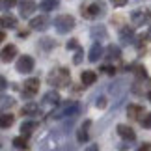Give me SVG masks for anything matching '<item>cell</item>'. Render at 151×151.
I'll use <instances>...</instances> for the list:
<instances>
[{
	"label": "cell",
	"instance_id": "1",
	"mask_svg": "<svg viewBox=\"0 0 151 151\" xmlns=\"http://www.w3.org/2000/svg\"><path fill=\"white\" fill-rule=\"evenodd\" d=\"M47 82L50 86H54V88H67V86L71 84V73H69V69H65V67H56L49 73Z\"/></svg>",
	"mask_w": 151,
	"mask_h": 151
},
{
	"label": "cell",
	"instance_id": "2",
	"mask_svg": "<svg viewBox=\"0 0 151 151\" xmlns=\"http://www.w3.org/2000/svg\"><path fill=\"white\" fill-rule=\"evenodd\" d=\"M78 112H80V104L75 101H67L56 114L52 112L50 118H56V119L58 118H75V116H78Z\"/></svg>",
	"mask_w": 151,
	"mask_h": 151
},
{
	"label": "cell",
	"instance_id": "3",
	"mask_svg": "<svg viewBox=\"0 0 151 151\" xmlns=\"http://www.w3.org/2000/svg\"><path fill=\"white\" fill-rule=\"evenodd\" d=\"M54 28L60 34H67L75 28V17L73 15H58L54 19Z\"/></svg>",
	"mask_w": 151,
	"mask_h": 151
},
{
	"label": "cell",
	"instance_id": "4",
	"mask_svg": "<svg viewBox=\"0 0 151 151\" xmlns=\"http://www.w3.org/2000/svg\"><path fill=\"white\" fill-rule=\"evenodd\" d=\"M82 17L86 19H97V17H101L104 13V4L103 2H93L90 6H82Z\"/></svg>",
	"mask_w": 151,
	"mask_h": 151
},
{
	"label": "cell",
	"instance_id": "5",
	"mask_svg": "<svg viewBox=\"0 0 151 151\" xmlns=\"http://www.w3.org/2000/svg\"><path fill=\"white\" fill-rule=\"evenodd\" d=\"M37 91H39V78H28V80H24V84H22V97L30 99V97H34Z\"/></svg>",
	"mask_w": 151,
	"mask_h": 151
},
{
	"label": "cell",
	"instance_id": "6",
	"mask_svg": "<svg viewBox=\"0 0 151 151\" xmlns=\"http://www.w3.org/2000/svg\"><path fill=\"white\" fill-rule=\"evenodd\" d=\"M17 71L19 73H32L34 71V58L32 56H21L19 60H17Z\"/></svg>",
	"mask_w": 151,
	"mask_h": 151
},
{
	"label": "cell",
	"instance_id": "7",
	"mask_svg": "<svg viewBox=\"0 0 151 151\" xmlns=\"http://www.w3.org/2000/svg\"><path fill=\"white\" fill-rule=\"evenodd\" d=\"M149 19H151V11L149 9H136V11H132V15H131V21L134 22L136 26L146 24Z\"/></svg>",
	"mask_w": 151,
	"mask_h": 151
},
{
	"label": "cell",
	"instance_id": "8",
	"mask_svg": "<svg viewBox=\"0 0 151 151\" xmlns=\"http://www.w3.org/2000/svg\"><path fill=\"white\" fill-rule=\"evenodd\" d=\"M50 24V21H49V17L47 15H39V17H34V19L30 21V28L32 30H37V32H43V30H47Z\"/></svg>",
	"mask_w": 151,
	"mask_h": 151
},
{
	"label": "cell",
	"instance_id": "9",
	"mask_svg": "<svg viewBox=\"0 0 151 151\" xmlns=\"http://www.w3.org/2000/svg\"><path fill=\"white\" fill-rule=\"evenodd\" d=\"M36 2H34V0H21L19 2V13H21V17H30L34 11H36Z\"/></svg>",
	"mask_w": 151,
	"mask_h": 151
},
{
	"label": "cell",
	"instance_id": "10",
	"mask_svg": "<svg viewBox=\"0 0 151 151\" xmlns=\"http://www.w3.org/2000/svg\"><path fill=\"white\" fill-rule=\"evenodd\" d=\"M116 131H118V134L123 138V140H127V142H132L136 138V132L132 131V127L125 125V123H119L118 127H116Z\"/></svg>",
	"mask_w": 151,
	"mask_h": 151
},
{
	"label": "cell",
	"instance_id": "11",
	"mask_svg": "<svg viewBox=\"0 0 151 151\" xmlns=\"http://www.w3.org/2000/svg\"><path fill=\"white\" fill-rule=\"evenodd\" d=\"M119 41L123 43V45H131V43H134L136 41V37H134V30L129 26H123L119 30Z\"/></svg>",
	"mask_w": 151,
	"mask_h": 151
},
{
	"label": "cell",
	"instance_id": "12",
	"mask_svg": "<svg viewBox=\"0 0 151 151\" xmlns=\"http://www.w3.org/2000/svg\"><path fill=\"white\" fill-rule=\"evenodd\" d=\"M147 88H151V80L147 78V77H138L136 78V82L132 84V91L134 93H144V90H147Z\"/></svg>",
	"mask_w": 151,
	"mask_h": 151
},
{
	"label": "cell",
	"instance_id": "13",
	"mask_svg": "<svg viewBox=\"0 0 151 151\" xmlns=\"http://www.w3.org/2000/svg\"><path fill=\"white\" fill-rule=\"evenodd\" d=\"M144 106H140V104H129L127 106V116H129L131 119H140L144 118Z\"/></svg>",
	"mask_w": 151,
	"mask_h": 151
},
{
	"label": "cell",
	"instance_id": "14",
	"mask_svg": "<svg viewBox=\"0 0 151 151\" xmlns=\"http://www.w3.org/2000/svg\"><path fill=\"white\" fill-rule=\"evenodd\" d=\"M90 125H91V121H90V119H86L84 123L80 125V129H78V132H77V140H78L80 144L88 142V138H90V134H88V129H90Z\"/></svg>",
	"mask_w": 151,
	"mask_h": 151
},
{
	"label": "cell",
	"instance_id": "15",
	"mask_svg": "<svg viewBox=\"0 0 151 151\" xmlns=\"http://www.w3.org/2000/svg\"><path fill=\"white\" fill-rule=\"evenodd\" d=\"M15 56H17V47H15V45H6V47L2 49V62L4 63L11 62Z\"/></svg>",
	"mask_w": 151,
	"mask_h": 151
},
{
	"label": "cell",
	"instance_id": "16",
	"mask_svg": "<svg viewBox=\"0 0 151 151\" xmlns=\"http://www.w3.org/2000/svg\"><path fill=\"white\" fill-rule=\"evenodd\" d=\"M103 56V47L99 43H93L91 45V49H90V54H88V60L91 63H95V62H99V58Z\"/></svg>",
	"mask_w": 151,
	"mask_h": 151
},
{
	"label": "cell",
	"instance_id": "17",
	"mask_svg": "<svg viewBox=\"0 0 151 151\" xmlns=\"http://www.w3.org/2000/svg\"><path fill=\"white\" fill-rule=\"evenodd\" d=\"M91 37H93L95 41H103V39H106V37H108V34H106V28H104L103 24H99V26H93V28H91Z\"/></svg>",
	"mask_w": 151,
	"mask_h": 151
},
{
	"label": "cell",
	"instance_id": "18",
	"mask_svg": "<svg viewBox=\"0 0 151 151\" xmlns=\"http://www.w3.org/2000/svg\"><path fill=\"white\" fill-rule=\"evenodd\" d=\"M21 112H22V116H37L39 114V104L37 103H26Z\"/></svg>",
	"mask_w": 151,
	"mask_h": 151
},
{
	"label": "cell",
	"instance_id": "19",
	"mask_svg": "<svg viewBox=\"0 0 151 151\" xmlns=\"http://www.w3.org/2000/svg\"><path fill=\"white\" fill-rule=\"evenodd\" d=\"M80 80H82L84 86H91V84H95L97 75H95L93 71H82V75H80Z\"/></svg>",
	"mask_w": 151,
	"mask_h": 151
},
{
	"label": "cell",
	"instance_id": "20",
	"mask_svg": "<svg viewBox=\"0 0 151 151\" xmlns=\"http://www.w3.org/2000/svg\"><path fill=\"white\" fill-rule=\"evenodd\" d=\"M36 127H37L36 121H24V123L21 125V132H22V136H30L32 132L36 131Z\"/></svg>",
	"mask_w": 151,
	"mask_h": 151
},
{
	"label": "cell",
	"instance_id": "21",
	"mask_svg": "<svg viewBox=\"0 0 151 151\" xmlns=\"http://www.w3.org/2000/svg\"><path fill=\"white\" fill-rule=\"evenodd\" d=\"M106 58H108V60H119V58H121V50H119V47H116V45H110V47L106 49Z\"/></svg>",
	"mask_w": 151,
	"mask_h": 151
},
{
	"label": "cell",
	"instance_id": "22",
	"mask_svg": "<svg viewBox=\"0 0 151 151\" xmlns=\"http://www.w3.org/2000/svg\"><path fill=\"white\" fill-rule=\"evenodd\" d=\"M43 103L45 104H58V103H60V95H58V91H49V93H45Z\"/></svg>",
	"mask_w": 151,
	"mask_h": 151
},
{
	"label": "cell",
	"instance_id": "23",
	"mask_svg": "<svg viewBox=\"0 0 151 151\" xmlns=\"http://www.w3.org/2000/svg\"><path fill=\"white\" fill-rule=\"evenodd\" d=\"M2 28H17V19L13 15H4L2 17Z\"/></svg>",
	"mask_w": 151,
	"mask_h": 151
},
{
	"label": "cell",
	"instance_id": "24",
	"mask_svg": "<svg viewBox=\"0 0 151 151\" xmlns=\"http://www.w3.org/2000/svg\"><path fill=\"white\" fill-rule=\"evenodd\" d=\"M0 125H2V129H9V127L13 125V116L8 114V112H4L2 118H0Z\"/></svg>",
	"mask_w": 151,
	"mask_h": 151
},
{
	"label": "cell",
	"instance_id": "25",
	"mask_svg": "<svg viewBox=\"0 0 151 151\" xmlns=\"http://www.w3.org/2000/svg\"><path fill=\"white\" fill-rule=\"evenodd\" d=\"M58 4H60L58 0H43L39 8H41L43 11H52V9H56V8H58Z\"/></svg>",
	"mask_w": 151,
	"mask_h": 151
},
{
	"label": "cell",
	"instance_id": "26",
	"mask_svg": "<svg viewBox=\"0 0 151 151\" xmlns=\"http://www.w3.org/2000/svg\"><path fill=\"white\" fill-rule=\"evenodd\" d=\"M13 147H17V149H26L28 147L26 136H17V138H13Z\"/></svg>",
	"mask_w": 151,
	"mask_h": 151
},
{
	"label": "cell",
	"instance_id": "27",
	"mask_svg": "<svg viewBox=\"0 0 151 151\" xmlns=\"http://www.w3.org/2000/svg\"><path fill=\"white\" fill-rule=\"evenodd\" d=\"M52 47H56V41H52V39H49V37H45V39H41V41H39V49L50 50Z\"/></svg>",
	"mask_w": 151,
	"mask_h": 151
},
{
	"label": "cell",
	"instance_id": "28",
	"mask_svg": "<svg viewBox=\"0 0 151 151\" xmlns=\"http://www.w3.org/2000/svg\"><path fill=\"white\" fill-rule=\"evenodd\" d=\"M13 99H11V97H8V95H2V112H6V110H8L9 106H13Z\"/></svg>",
	"mask_w": 151,
	"mask_h": 151
},
{
	"label": "cell",
	"instance_id": "29",
	"mask_svg": "<svg viewBox=\"0 0 151 151\" xmlns=\"http://www.w3.org/2000/svg\"><path fill=\"white\" fill-rule=\"evenodd\" d=\"M142 127H144V129H151V112L142 118Z\"/></svg>",
	"mask_w": 151,
	"mask_h": 151
},
{
	"label": "cell",
	"instance_id": "30",
	"mask_svg": "<svg viewBox=\"0 0 151 151\" xmlns=\"http://www.w3.org/2000/svg\"><path fill=\"white\" fill-rule=\"evenodd\" d=\"M17 4V0H2V9H9Z\"/></svg>",
	"mask_w": 151,
	"mask_h": 151
},
{
	"label": "cell",
	"instance_id": "31",
	"mask_svg": "<svg viewBox=\"0 0 151 151\" xmlns=\"http://www.w3.org/2000/svg\"><path fill=\"white\" fill-rule=\"evenodd\" d=\"M65 47H67L69 50H73V49H78V41H77V39H69Z\"/></svg>",
	"mask_w": 151,
	"mask_h": 151
},
{
	"label": "cell",
	"instance_id": "32",
	"mask_svg": "<svg viewBox=\"0 0 151 151\" xmlns=\"http://www.w3.org/2000/svg\"><path fill=\"white\" fill-rule=\"evenodd\" d=\"M95 106H97V108H104V106H106V99H104V97L101 95L99 99L95 101Z\"/></svg>",
	"mask_w": 151,
	"mask_h": 151
},
{
	"label": "cell",
	"instance_id": "33",
	"mask_svg": "<svg viewBox=\"0 0 151 151\" xmlns=\"http://www.w3.org/2000/svg\"><path fill=\"white\" fill-rule=\"evenodd\" d=\"M73 62L75 63H80V62H82V50H80V49H77V54H75Z\"/></svg>",
	"mask_w": 151,
	"mask_h": 151
},
{
	"label": "cell",
	"instance_id": "34",
	"mask_svg": "<svg viewBox=\"0 0 151 151\" xmlns=\"http://www.w3.org/2000/svg\"><path fill=\"white\" fill-rule=\"evenodd\" d=\"M110 2H112L116 8H121V6H125L127 2H129V0H110Z\"/></svg>",
	"mask_w": 151,
	"mask_h": 151
},
{
	"label": "cell",
	"instance_id": "35",
	"mask_svg": "<svg viewBox=\"0 0 151 151\" xmlns=\"http://www.w3.org/2000/svg\"><path fill=\"white\" fill-rule=\"evenodd\" d=\"M103 71L106 73V75H114V73H116V69H114L112 65H103Z\"/></svg>",
	"mask_w": 151,
	"mask_h": 151
},
{
	"label": "cell",
	"instance_id": "36",
	"mask_svg": "<svg viewBox=\"0 0 151 151\" xmlns=\"http://www.w3.org/2000/svg\"><path fill=\"white\" fill-rule=\"evenodd\" d=\"M84 151H99V146H97V144H91V146H88Z\"/></svg>",
	"mask_w": 151,
	"mask_h": 151
},
{
	"label": "cell",
	"instance_id": "37",
	"mask_svg": "<svg viewBox=\"0 0 151 151\" xmlns=\"http://www.w3.org/2000/svg\"><path fill=\"white\" fill-rule=\"evenodd\" d=\"M138 151H151V146L149 144H142V146L138 147Z\"/></svg>",
	"mask_w": 151,
	"mask_h": 151
},
{
	"label": "cell",
	"instance_id": "38",
	"mask_svg": "<svg viewBox=\"0 0 151 151\" xmlns=\"http://www.w3.org/2000/svg\"><path fill=\"white\" fill-rule=\"evenodd\" d=\"M0 86H2V90H6V88H8V80H6L4 77L0 78Z\"/></svg>",
	"mask_w": 151,
	"mask_h": 151
},
{
	"label": "cell",
	"instance_id": "39",
	"mask_svg": "<svg viewBox=\"0 0 151 151\" xmlns=\"http://www.w3.org/2000/svg\"><path fill=\"white\" fill-rule=\"evenodd\" d=\"M19 37H21V39H26V37H28V32H26V30H21V32H19Z\"/></svg>",
	"mask_w": 151,
	"mask_h": 151
},
{
	"label": "cell",
	"instance_id": "40",
	"mask_svg": "<svg viewBox=\"0 0 151 151\" xmlns=\"http://www.w3.org/2000/svg\"><path fill=\"white\" fill-rule=\"evenodd\" d=\"M147 99H149V103H151V90L147 91Z\"/></svg>",
	"mask_w": 151,
	"mask_h": 151
}]
</instances>
